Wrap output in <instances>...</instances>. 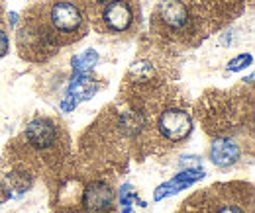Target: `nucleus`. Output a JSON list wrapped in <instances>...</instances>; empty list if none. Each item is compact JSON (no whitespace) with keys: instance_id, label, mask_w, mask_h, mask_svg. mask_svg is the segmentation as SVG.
Here are the masks:
<instances>
[{"instance_id":"f257e3e1","label":"nucleus","mask_w":255,"mask_h":213,"mask_svg":"<svg viewBox=\"0 0 255 213\" xmlns=\"http://www.w3.org/2000/svg\"><path fill=\"white\" fill-rule=\"evenodd\" d=\"M192 129V122L187 112L183 110H167L159 118V131L169 141L185 139Z\"/></svg>"},{"instance_id":"f03ea898","label":"nucleus","mask_w":255,"mask_h":213,"mask_svg":"<svg viewBox=\"0 0 255 213\" xmlns=\"http://www.w3.org/2000/svg\"><path fill=\"white\" fill-rule=\"evenodd\" d=\"M114 200V192L110 190V186L104 182H93L87 186L85 196H83V206L89 212H104L112 206Z\"/></svg>"},{"instance_id":"7ed1b4c3","label":"nucleus","mask_w":255,"mask_h":213,"mask_svg":"<svg viewBox=\"0 0 255 213\" xmlns=\"http://www.w3.org/2000/svg\"><path fill=\"white\" fill-rule=\"evenodd\" d=\"M95 92H96V84L87 76V74H79V72H75V76L71 78L69 90H67V98H65V102H63V110L65 112L73 110L79 102L89 100Z\"/></svg>"},{"instance_id":"20e7f679","label":"nucleus","mask_w":255,"mask_h":213,"mask_svg":"<svg viewBox=\"0 0 255 213\" xmlns=\"http://www.w3.org/2000/svg\"><path fill=\"white\" fill-rule=\"evenodd\" d=\"M51 22L57 30L73 31L81 26V12L71 2H57L51 8Z\"/></svg>"},{"instance_id":"39448f33","label":"nucleus","mask_w":255,"mask_h":213,"mask_svg":"<svg viewBox=\"0 0 255 213\" xmlns=\"http://www.w3.org/2000/svg\"><path fill=\"white\" fill-rule=\"evenodd\" d=\"M26 137H28V141L32 143L33 147L47 149V147H51L55 143L57 131H55V125L49 120H33L28 125V129H26Z\"/></svg>"},{"instance_id":"423d86ee","label":"nucleus","mask_w":255,"mask_h":213,"mask_svg":"<svg viewBox=\"0 0 255 213\" xmlns=\"http://www.w3.org/2000/svg\"><path fill=\"white\" fill-rule=\"evenodd\" d=\"M104 22L112 31H124L131 24V10L126 2L112 0L104 8Z\"/></svg>"},{"instance_id":"0eeeda50","label":"nucleus","mask_w":255,"mask_h":213,"mask_svg":"<svg viewBox=\"0 0 255 213\" xmlns=\"http://www.w3.org/2000/svg\"><path fill=\"white\" fill-rule=\"evenodd\" d=\"M202 176H204V172H202V170H198V168L183 170V172H181V174H177L173 180H169L167 184H161L159 188L155 190V200L159 202V200H163L165 196L177 194V192H181V190L189 188V186H191V184H194L196 180H200Z\"/></svg>"},{"instance_id":"6e6552de","label":"nucleus","mask_w":255,"mask_h":213,"mask_svg":"<svg viewBox=\"0 0 255 213\" xmlns=\"http://www.w3.org/2000/svg\"><path fill=\"white\" fill-rule=\"evenodd\" d=\"M159 12L161 18L167 26L171 28H183L187 24V18H189V12H187V6L181 2V0H161L159 4Z\"/></svg>"},{"instance_id":"1a4fd4ad","label":"nucleus","mask_w":255,"mask_h":213,"mask_svg":"<svg viewBox=\"0 0 255 213\" xmlns=\"http://www.w3.org/2000/svg\"><path fill=\"white\" fill-rule=\"evenodd\" d=\"M238 156H240V147L232 141V139H216L214 143H212V149H210V158H212V162L214 164H218V166H230V164H234L236 160H238Z\"/></svg>"},{"instance_id":"9d476101","label":"nucleus","mask_w":255,"mask_h":213,"mask_svg":"<svg viewBox=\"0 0 255 213\" xmlns=\"http://www.w3.org/2000/svg\"><path fill=\"white\" fill-rule=\"evenodd\" d=\"M96 61H98V53L93 51V49H89V51H85V53L73 57V71L79 72V74H85L89 69L95 67Z\"/></svg>"},{"instance_id":"9b49d317","label":"nucleus","mask_w":255,"mask_h":213,"mask_svg":"<svg viewBox=\"0 0 255 213\" xmlns=\"http://www.w3.org/2000/svg\"><path fill=\"white\" fill-rule=\"evenodd\" d=\"M141 125H143V120H141V116L139 114H126L124 118H122V122H120V127L126 131V133H137L139 129H141Z\"/></svg>"},{"instance_id":"f8f14e48","label":"nucleus","mask_w":255,"mask_h":213,"mask_svg":"<svg viewBox=\"0 0 255 213\" xmlns=\"http://www.w3.org/2000/svg\"><path fill=\"white\" fill-rule=\"evenodd\" d=\"M120 198H122V212L124 213H129V204H131V200H135V194L131 192V186L126 184V186H122V192H120Z\"/></svg>"},{"instance_id":"ddd939ff","label":"nucleus","mask_w":255,"mask_h":213,"mask_svg":"<svg viewBox=\"0 0 255 213\" xmlns=\"http://www.w3.org/2000/svg\"><path fill=\"white\" fill-rule=\"evenodd\" d=\"M252 61H254L252 55H240V57H236V59L230 61L228 69H230V71H242V69H246L248 65H252Z\"/></svg>"},{"instance_id":"4468645a","label":"nucleus","mask_w":255,"mask_h":213,"mask_svg":"<svg viewBox=\"0 0 255 213\" xmlns=\"http://www.w3.org/2000/svg\"><path fill=\"white\" fill-rule=\"evenodd\" d=\"M8 51V37H6V33L0 30V57L4 55Z\"/></svg>"},{"instance_id":"2eb2a0df","label":"nucleus","mask_w":255,"mask_h":213,"mask_svg":"<svg viewBox=\"0 0 255 213\" xmlns=\"http://www.w3.org/2000/svg\"><path fill=\"white\" fill-rule=\"evenodd\" d=\"M218 213H244L240 208H236V206H226V208H222Z\"/></svg>"},{"instance_id":"dca6fc26","label":"nucleus","mask_w":255,"mask_h":213,"mask_svg":"<svg viewBox=\"0 0 255 213\" xmlns=\"http://www.w3.org/2000/svg\"><path fill=\"white\" fill-rule=\"evenodd\" d=\"M98 2H106V4H108V2H112V0H98Z\"/></svg>"}]
</instances>
